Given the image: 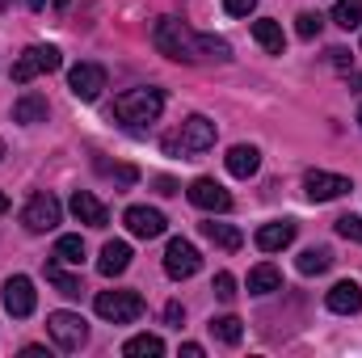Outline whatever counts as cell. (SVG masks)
I'll use <instances>...</instances> for the list:
<instances>
[{
	"instance_id": "cell-1",
	"label": "cell",
	"mask_w": 362,
	"mask_h": 358,
	"mask_svg": "<svg viewBox=\"0 0 362 358\" xmlns=\"http://www.w3.org/2000/svg\"><path fill=\"white\" fill-rule=\"evenodd\" d=\"M152 47H156L160 55L177 59V64H206V59L228 64V59H232V47H228L223 38L198 34V30H189L181 17H160V21L152 25Z\"/></svg>"
},
{
	"instance_id": "cell-2",
	"label": "cell",
	"mask_w": 362,
	"mask_h": 358,
	"mask_svg": "<svg viewBox=\"0 0 362 358\" xmlns=\"http://www.w3.org/2000/svg\"><path fill=\"white\" fill-rule=\"evenodd\" d=\"M165 110V93L160 89H127L114 97V118L127 131H144L148 122H156Z\"/></svg>"
},
{
	"instance_id": "cell-3",
	"label": "cell",
	"mask_w": 362,
	"mask_h": 358,
	"mask_svg": "<svg viewBox=\"0 0 362 358\" xmlns=\"http://www.w3.org/2000/svg\"><path fill=\"white\" fill-rule=\"evenodd\" d=\"M206 148H215V122L202 118V114L185 118L173 135H165V152L169 156H202Z\"/></svg>"
},
{
	"instance_id": "cell-4",
	"label": "cell",
	"mask_w": 362,
	"mask_h": 358,
	"mask_svg": "<svg viewBox=\"0 0 362 358\" xmlns=\"http://www.w3.org/2000/svg\"><path fill=\"white\" fill-rule=\"evenodd\" d=\"M64 68V55L55 51V47H25L17 59H13V85H30V81H38V76H47V72H59Z\"/></svg>"
},
{
	"instance_id": "cell-5",
	"label": "cell",
	"mask_w": 362,
	"mask_h": 358,
	"mask_svg": "<svg viewBox=\"0 0 362 358\" xmlns=\"http://www.w3.org/2000/svg\"><path fill=\"white\" fill-rule=\"evenodd\" d=\"M93 308H97V316L110 321V325H131V321L144 316V295H139V291H97Z\"/></svg>"
},
{
	"instance_id": "cell-6",
	"label": "cell",
	"mask_w": 362,
	"mask_h": 358,
	"mask_svg": "<svg viewBox=\"0 0 362 358\" xmlns=\"http://www.w3.org/2000/svg\"><path fill=\"white\" fill-rule=\"evenodd\" d=\"M47 333L55 337L59 350H81V346L89 342V325H85V316H76V312H51V316H47Z\"/></svg>"
},
{
	"instance_id": "cell-7",
	"label": "cell",
	"mask_w": 362,
	"mask_h": 358,
	"mask_svg": "<svg viewBox=\"0 0 362 358\" xmlns=\"http://www.w3.org/2000/svg\"><path fill=\"white\" fill-rule=\"evenodd\" d=\"M59 219H64V207H59L55 194H34V198L25 202V211H21V224H25L30 232H51Z\"/></svg>"
},
{
	"instance_id": "cell-8",
	"label": "cell",
	"mask_w": 362,
	"mask_h": 358,
	"mask_svg": "<svg viewBox=\"0 0 362 358\" xmlns=\"http://www.w3.org/2000/svg\"><path fill=\"white\" fill-rule=\"evenodd\" d=\"M0 299H4V312H8V316H17V321H25V316L38 308V291H34V282H30L25 274H13V278L4 282Z\"/></svg>"
},
{
	"instance_id": "cell-9",
	"label": "cell",
	"mask_w": 362,
	"mask_h": 358,
	"mask_svg": "<svg viewBox=\"0 0 362 358\" xmlns=\"http://www.w3.org/2000/svg\"><path fill=\"white\" fill-rule=\"evenodd\" d=\"M198 270H202V253H198L189 241L173 236V241H169V249H165V274L181 282V278H194Z\"/></svg>"
},
{
	"instance_id": "cell-10",
	"label": "cell",
	"mask_w": 362,
	"mask_h": 358,
	"mask_svg": "<svg viewBox=\"0 0 362 358\" xmlns=\"http://www.w3.org/2000/svg\"><path fill=\"white\" fill-rule=\"evenodd\" d=\"M185 194H189V202H194L198 211H211V215L232 211V194H228V190H223L215 178H198L189 190H185Z\"/></svg>"
},
{
	"instance_id": "cell-11",
	"label": "cell",
	"mask_w": 362,
	"mask_h": 358,
	"mask_svg": "<svg viewBox=\"0 0 362 358\" xmlns=\"http://www.w3.org/2000/svg\"><path fill=\"white\" fill-rule=\"evenodd\" d=\"M122 224H127V232L139 236V241H156V236H165V228H169V219H165L156 207H127Z\"/></svg>"
},
{
	"instance_id": "cell-12",
	"label": "cell",
	"mask_w": 362,
	"mask_h": 358,
	"mask_svg": "<svg viewBox=\"0 0 362 358\" xmlns=\"http://www.w3.org/2000/svg\"><path fill=\"white\" fill-rule=\"evenodd\" d=\"M68 89H72L76 101H97L101 89H105V68L101 64H76L68 72Z\"/></svg>"
},
{
	"instance_id": "cell-13",
	"label": "cell",
	"mask_w": 362,
	"mask_h": 358,
	"mask_svg": "<svg viewBox=\"0 0 362 358\" xmlns=\"http://www.w3.org/2000/svg\"><path fill=\"white\" fill-rule=\"evenodd\" d=\"M303 190H308V198L312 202H333V198H341V194H350V178H341V173H308L303 178Z\"/></svg>"
},
{
	"instance_id": "cell-14",
	"label": "cell",
	"mask_w": 362,
	"mask_h": 358,
	"mask_svg": "<svg viewBox=\"0 0 362 358\" xmlns=\"http://www.w3.org/2000/svg\"><path fill=\"white\" fill-rule=\"evenodd\" d=\"M325 304H329V312H337V316H354L362 308V287L354 278H341V282L325 295Z\"/></svg>"
},
{
	"instance_id": "cell-15",
	"label": "cell",
	"mask_w": 362,
	"mask_h": 358,
	"mask_svg": "<svg viewBox=\"0 0 362 358\" xmlns=\"http://www.w3.org/2000/svg\"><path fill=\"white\" fill-rule=\"evenodd\" d=\"M223 165H228V173H232V178L249 181L257 169H262V152H257L253 144H236V148L223 156Z\"/></svg>"
},
{
	"instance_id": "cell-16",
	"label": "cell",
	"mask_w": 362,
	"mask_h": 358,
	"mask_svg": "<svg viewBox=\"0 0 362 358\" xmlns=\"http://www.w3.org/2000/svg\"><path fill=\"white\" fill-rule=\"evenodd\" d=\"M72 215H76L81 224H89V228H105V224H110V211L101 207V198L89 194V190H76V194H72Z\"/></svg>"
},
{
	"instance_id": "cell-17",
	"label": "cell",
	"mask_w": 362,
	"mask_h": 358,
	"mask_svg": "<svg viewBox=\"0 0 362 358\" xmlns=\"http://www.w3.org/2000/svg\"><path fill=\"white\" fill-rule=\"evenodd\" d=\"M295 232H299V228H295L291 219L262 224V228H257V249H262V253H278V249H286V245L295 241Z\"/></svg>"
},
{
	"instance_id": "cell-18",
	"label": "cell",
	"mask_w": 362,
	"mask_h": 358,
	"mask_svg": "<svg viewBox=\"0 0 362 358\" xmlns=\"http://www.w3.org/2000/svg\"><path fill=\"white\" fill-rule=\"evenodd\" d=\"M42 270H47V282H51V287H55L64 299H81V295H85V282H81V274H68L59 258H51Z\"/></svg>"
},
{
	"instance_id": "cell-19",
	"label": "cell",
	"mask_w": 362,
	"mask_h": 358,
	"mask_svg": "<svg viewBox=\"0 0 362 358\" xmlns=\"http://www.w3.org/2000/svg\"><path fill=\"white\" fill-rule=\"evenodd\" d=\"M47 114H51V105H47V97L42 93H21L17 101H13V118L17 122H25V127H34V122H47Z\"/></svg>"
},
{
	"instance_id": "cell-20",
	"label": "cell",
	"mask_w": 362,
	"mask_h": 358,
	"mask_svg": "<svg viewBox=\"0 0 362 358\" xmlns=\"http://www.w3.org/2000/svg\"><path fill=\"white\" fill-rule=\"evenodd\" d=\"M198 228H202V236H206L215 249H223V253H240V245H245L240 228H232V224H215V219H206V224H198Z\"/></svg>"
},
{
	"instance_id": "cell-21",
	"label": "cell",
	"mask_w": 362,
	"mask_h": 358,
	"mask_svg": "<svg viewBox=\"0 0 362 358\" xmlns=\"http://www.w3.org/2000/svg\"><path fill=\"white\" fill-rule=\"evenodd\" d=\"M127 266H131V245H127V241H105V249H101V258H97V270H101L105 278H114V274H122Z\"/></svg>"
},
{
	"instance_id": "cell-22",
	"label": "cell",
	"mask_w": 362,
	"mask_h": 358,
	"mask_svg": "<svg viewBox=\"0 0 362 358\" xmlns=\"http://www.w3.org/2000/svg\"><path fill=\"white\" fill-rule=\"evenodd\" d=\"M274 291H282V274H278V266L262 262V266L249 270V295H274Z\"/></svg>"
},
{
	"instance_id": "cell-23",
	"label": "cell",
	"mask_w": 362,
	"mask_h": 358,
	"mask_svg": "<svg viewBox=\"0 0 362 358\" xmlns=\"http://www.w3.org/2000/svg\"><path fill=\"white\" fill-rule=\"evenodd\" d=\"M206 329H211V337L223 342V346H240V337H245V325H240V316H232V312H228V316H211Z\"/></svg>"
},
{
	"instance_id": "cell-24",
	"label": "cell",
	"mask_w": 362,
	"mask_h": 358,
	"mask_svg": "<svg viewBox=\"0 0 362 358\" xmlns=\"http://www.w3.org/2000/svg\"><path fill=\"white\" fill-rule=\"evenodd\" d=\"M253 38L270 51V55H282V47H286V38H282V25L270 21V17H262V21H253Z\"/></svg>"
},
{
	"instance_id": "cell-25",
	"label": "cell",
	"mask_w": 362,
	"mask_h": 358,
	"mask_svg": "<svg viewBox=\"0 0 362 358\" xmlns=\"http://www.w3.org/2000/svg\"><path fill=\"white\" fill-rule=\"evenodd\" d=\"M122 354L127 358H160L165 354V342H160L156 333H139V337H131V342L122 346Z\"/></svg>"
},
{
	"instance_id": "cell-26",
	"label": "cell",
	"mask_w": 362,
	"mask_h": 358,
	"mask_svg": "<svg viewBox=\"0 0 362 358\" xmlns=\"http://www.w3.org/2000/svg\"><path fill=\"white\" fill-rule=\"evenodd\" d=\"M55 258H59L64 266H81V262H85V241H81V236H59V241H55Z\"/></svg>"
},
{
	"instance_id": "cell-27",
	"label": "cell",
	"mask_w": 362,
	"mask_h": 358,
	"mask_svg": "<svg viewBox=\"0 0 362 358\" xmlns=\"http://www.w3.org/2000/svg\"><path fill=\"white\" fill-rule=\"evenodd\" d=\"M333 21L341 30H358L362 25V0H337L333 4Z\"/></svg>"
},
{
	"instance_id": "cell-28",
	"label": "cell",
	"mask_w": 362,
	"mask_h": 358,
	"mask_svg": "<svg viewBox=\"0 0 362 358\" xmlns=\"http://www.w3.org/2000/svg\"><path fill=\"white\" fill-rule=\"evenodd\" d=\"M295 266H299V274H325V270L333 266V253L329 249H303Z\"/></svg>"
},
{
	"instance_id": "cell-29",
	"label": "cell",
	"mask_w": 362,
	"mask_h": 358,
	"mask_svg": "<svg viewBox=\"0 0 362 358\" xmlns=\"http://www.w3.org/2000/svg\"><path fill=\"white\" fill-rule=\"evenodd\" d=\"M97 173H105V178L118 181V185H135L139 181V169L135 165H105V161H97Z\"/></svg>"
},
{
	"instance_id": "cell-30",
	"label": "cell",
	"mask_w": 362,
	"mask_h": 358,
	"mask_svg": "<svg viewBox=\"0 0 362 358\" xmlns=\"http://www.w3.org/2000/svg\"><path fill=\"white\" fill-rule=\"evenodd\" d=\"M320 25H325V17H320V13H299V17H295V34H299V38H308V42L320 34Z\"/></svg>"
},
{
	"instance_id": "cell-31",
	"label": "cell",
	"mask_w": 362,
	"mask_h": 358,
	"mask_svg": "<svg viewBox=\"0 0 362 358\" xmlns=\"http://www.w3.org/2000/svg\"><path fill=\"white\" fill-rule=\"evenodd\" d=\"M211 291H215V299H223V304H232V299L240 295V291H236V278H232L228 270H219V274H215V282H211Z\"/></svg>"
},
{
	"instance_id": "cell-32",
	"label": "cell",
	"mask_w": 362,
	"mask_h": 358,
	"mask_svg": "<svg viewBox=\"0 0 362 358\" xmlns=\"http://www.w3.org/2000/svg\"><path fill=\"white\" fill-rule=\"evenodd\" d=\"M333 228H337V236H346V241L362 245V215H341Z\"/></svg>"
},
{
	"instance_id": "cell-33",
	"label": "cell",
	"mask_w": 362,
	"mask_h": 358,
	"mask_svg": "<svg viewBox=\"0 0 362 358\" xmlns=\"http://www.w3.org/2000/svg\"><path fill=\"white\" fill-rule=\"evenodd\" d=\"M257 8V0H223V13L228 17H249Z\"/></svg>"
},
{
	"instance_id": "cell-34",
	"label": "cell",
	"mask_w": 362,
	"mask_h": 358,
	"mask_svg": "<svg viewBox=\"0 0 362 358\" xmlns=\"http://www.w3.org/2000/svg\"><path fill=\"white\" fill-rule=\"evenodd\" d=\"M329 59H333V68H350V64H354V55H350L346 47H333V51H329Z\"/></svg>"
},
{
	"instance_id": "cell-35",
	"label": "cell",
	"mask_w": 362,
	"mask_h": 358,
	"mask_svg": "<svg viewBox=\"0 0 362 358\" xmlns=\"http://www.w3.org/2000/svg\"><path fill=\"white\" fill-rule=\"evenodd\" d=\"M165 321H169L173 329H181V321H185V308H181V304H169V308H165Z\"/></svg>"
},
{
	"instance_id": "cell-36",
	"label": "cell",
	"mask_w": 362,
	"mask_h": 358,
	"mask_svg": "<svg viewBox=\"0 0 362 358\" xmlns=\"http://www.w3.org/2000/svg\"><path fill=\"white\" fill-rule=\"evenodd\" d=\"M156 194H177V181L173 178H156Z\"/></svg>"
},
{
	"instance_id": "cell-37",
	"label": "cell",
	"mask_w": 362,
	"mask_h": 358,
	"mask_svg": "<svg viewBox=\"0 0 362 358\" xmlns=\"http://www.w3.org/2000/svg\"><path fill=\"white\" fill-rule=\"evenodd\" d=\"M181 354H185V358H202V346H198V342H185V346H181Z\"/></svg>"
},
{
	"instance_id": "cell-38",
	"label": "cell",
	"mask_w": 362,
	"mask_h": 358,
	"mask_svg": "<svg viewBox=\"0 0 362 358\" xmlns=\"http://www.w3.org/2000/svg\"><path fill=\"white\" fill-rule=\"evenodd\" d=\"M21 4H25L30 13H42V8H47V0H21Z\"/></svg>"
},
{
	"instance_id": "cell-39",
	"label": "cell",
	"mask_w": 362,
	"mask_h": 358,
	"mask_svg": "<svg viewBox=\"0 0 362 358\" xmlns=\"http://www.w3.org/2000/svg\"><path fill=\"white\" fill-rule=\"evenodd\" d=\"M4 211H8V198H4V194H0V215H4Z\"/></svg>"
},
{
	"instance_id": "cell-40",
	"label": "cell",
	"mask_w": 362,
	"mask_h": 358,
	"mask_svg": "<svg viewBox=\"0 0 362 358\" xmlns=\"http://www.w3.org/2000/svg\"><path fill=\"white\" fill-rule=\"evenodd\" d=\"M350 85H358V89H362V76H350Z\"/></svg>"
},
{
	"instance_id": "cell-41",
	"label": "cell",
	"mask_w": 362,
	"mask_h": 358,
	"mask_svg": "<svg viewBox=\"0 0 362 358\" xmlns=\"http://www.w3.org/2000/svg\"><path fill=\"white\" fill-rule=\"evenodd\" d=\"M0 161H4V139H0Z\"/></svg>"
},
{
	"instance_id": "cell-42",
	"label": "cell",
	"mask_w": 362,
	"mask_h": 358,
	"mask_svg": "<svg viewBox=\"0 0 362 358\" xmlns=\"http://www.w3.org/2000/svg\"><path fill=\"white\" fill-rule=\"evenodd\" d=\"M358 122H362V105H358Z\"/></svg>"
}]
</instances>
